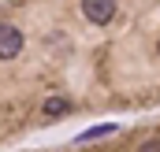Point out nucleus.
Segmentation results:
<instances>
[{"instance_id":"1","label":"nucleus","mask_w":160,"mask_h":152,"mask_svg":"<svg viewBox=\"0 0 160 152\" xmlns=\"http://www.w3.org/2000/svg\"><path fill=\"white\" fill-rule=\"evenodd\" d=\"M22 52V30L11 22H0V59H15Z\"/></svg>"},{"instance_id":"2","label":"nucleus","mask_w":160,"mask_h":152,"mask_svg":"<svg viewBox=\"0 0 160 152\" xmlns=\"http://www.w3.org/2000/svg\"><path fill=\"white\" fill-rule=\"evenodd\" d=\"M82 15H86L93 26H104V22H112V15H116V0H82Z\"/></svg>"},{"instance_id":"3","label":"nucleus","mask_w":160,"mask_h":152,"mask_svg":"<svg viewBox=\"0 0 160 152\" xmlns=\"http://www.w3.org/2000/svg\"><path fill=\"white\" fill-rule=\"evenodd\" d=\"M116 130H119L116 122H97V126L82 130V134L75 137V141H78V145H89V141H101V137H108V134H116Z\"/></svg>"},{"instance_id":"4","label":"nucleus","mask_w":160,"mask_h":152,"mask_svg":"<svg viewBox=\"0 0 160 152\" xmlns=\"http://www.w3.org/2000/svg\"><path fill=\"white\" fill-rule=\"evenodd\" d=\"M67 108H71V104H67L63 97H48V100H45V115H63Z\"/></svg>"},{"instance_id":"5","label":"nucleus","mask_w":160,"mask_h":152,"mask_svg":"<svg viewBox=\"0 0 160 152\" xmlns=\"http://www.w3.org/2000/svg\"><path fill=\"white\" fill-rule=\"evenodd\" d=\"M138 152H160V141H145V145H142Z\"/></svg>"}]
</instances>
